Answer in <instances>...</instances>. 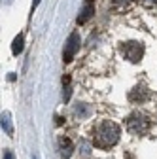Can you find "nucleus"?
<instances>
[{"instance_id":"obj_1","label":"nucleus","mask_w":157,"mask_h":159,"mask_svg":"<svg viewBox=\"0 0 157 159\" xmlns=\"http://www.w3.org/2000/svg\"><path fill=\"white\" fill-rule=\"evenodd\" d=\"M119 134H121L119 125L115 121H110V119H104L93 129V146L101 150L112 148L119 142Z\"/></svg>"},{"instance_id":"obj_7","label":"nucleus","mask_w":157,"mask_h":159,"mask_svg":"<svg viewBox=\"0 0 157 159\" xmlns=\"http://www.w3.org/2000/svg\"><path fill=\"white\" fill-rule=\"evenodd\" d=\"M59 153H61L63 159H68L74 153V144L68 136H61L59 138Z\"/></svg>"},{"instance_id":"obj_14","label":"nucleus","mask_w":157,"mask_h":159,"mask_svg":"<svg viewBox=\"0 0 157 159\" xmlns=\"http://www.w3.org/2000/svg\"><path fill=\"white\" fill-rule=\"evenodd\" d=\"M121 2H129V0H114V4H121Z\"/></svg>"},{"instance_id":"obj_13","label":"nucleus","mask_w":157,"mask_h":159,"mask_svg":"<svg viewBox=\"0 0 157 159\" xmlns=\"http://www.w3.org/2000/svg\"><path fill=\"white\" fill-rule=\"evenodd\" d=\"M38 4H40V0H32V11H34V8H36Z\"/></svg>"},{"instance_id":"obj_11","label":"nucleus","mask_w":157,"mask_h":159,"mask_svg":"<svg viewBox=\"0 0 157 159\" xmlns=\"http://www.w3.org/2000/svg\"><path fill=\"white\" fill-rule=\"evenodd\" d=\"M2 127L11 134V131H13V129H11V125H10V116H8V114H4V116H2Z\"/></svg>"},{"instance_id":"obj_9","label":"nucleus","mask_w":157,"mask_h":159,"mask_svg":"<svg viewBox=\"0 0 157 159\" xmlns=\"http://www.w3.org/2000/svg\"><path fill=\"white\" fill-rule=\"evenodd\" d=\"M76 116H80V117H87L89 114H91V106L89 104H85V102H80V104H78L76 106Z\"/></svg>"},{"instance_id":"obj_6","label":"nucleus","mask_w":157,"mask_h":159,"mask_svg":"<svg viewBox=\"0 0 157 159\" xmlns=\"http://www.w3.org/2000/svg\"><path fill=\"white\" fill-rule=\"evenodd\" d=\"M93 15H95V2L93 0H85L80 15H78V25H85Z\"/></svg>"},{"instance_id":"obj_12","label":"nucleus","mask_w":157,"mask_h":159,"mask_svg":"<svg viewBox=\"0 0 157 159\" xmlns=\"http://www.w3.org/2000/svg\"><path fill=\"white\" fill-rule=\"evenodd\" d=\"M4 159H13V155H11V152H6V153H4Z\"/></svg>"},{"instance_id":"obj_8","label":"nucleus","mask_w":157,"mask_h":159,"mask_svg":"<svg viewBox=\"0 0 157 159\" xmlns=\"http://www.w3.org/2000/svg\"><path fill=\"white\" fill-rule=\"evenodd\" d=\"M63 85H65L63 98H65V102H68V101H70V95H72V87H70V76H65V78H63Z\"/></svg>"},{"instance_id":"obj_5","label":"nucleus","mask_w":157,"mask_h":159,"mask_svg":"<svg viewBox=\"0 0 157 159\" xmlns=\"http://www.w3.org/2000/svg\"><path fill=\"white\" fill-rule=\"evenodd\" d=\"M150 98V91L144 87V85H136L131 93H129V101L132 102V104H142V102H146Z\"/></svg>"},{"instance_id":"obj_2","label":"nucleus","mask_w":157,"mask_h":159,"mask_svg":"<svg viewBox=\"0 0 157 159\" xmlns=\"http://www.w3.org/2000/svg\"><path fill=\"white\" fill-rule=\"evenodd\" d=\"M150 127H151L150 119H148L144 114H140V112H134V114H131V116L127 117V131H129L131 134H134V136L146 134V133L150 131Z\"/></svg>"},{"instance_id":"obj_3","label":"nucleus","mask_w":157,"mask_h":159,"mask_svg":"<svg viewBox=\"0 0 157 159\" xmlns=\"http://www.w3.org/2000/svg\"><path fill=\"white\" fill-rule=\"evenodd\" d=\"M119 51H121V55L127 59V61H131V63H138L140 59H142V55H144V44H140V42H123L121 44V48H119Z\"/></svg>"},{"instance_id":"obj_4","label":"nucleus","mask_w":157,"mask_h":159,"mask_svg":"<svg viewBox=\"0 0 157 159\" xmlns=\"http://www.w3.org/2000/svg\"><path fill=\"white\" fill-rule=\"evenodd\" d=\"M78 51H80V32L74 30V32H70V36H68V40H66V44H65L63 61H65V63H70Z\"/></svg>"},{"instance_id":"obj_15","label":"nucleus","mask_w":157,"mask_h":159,"mask_svg":"<svg viewBox=\"0 0 157 159\" xmlns=\"http://www.w3.org/2000/svg\"><path fill=\"white\" fill-rule=\"evenodd\" d=\"M150 2H153V0H150ZM155 2H157V0H155Z\"/></svg>"},{"instance_id":"obj_10","label":"nucleus","mask_w":157,"mask_h":159,"mask_svg":"<svg viewBox=\"0 0 157 159\" xmlns=\"http://www.w3.org/2000/svg\"><path fill=\"white\" fill-rule=\"evenodd\" d=\"M11 51H13V55H19L23 51V34H19L15 40H13V46H11Z\"/></svg>"}]
</instances>
